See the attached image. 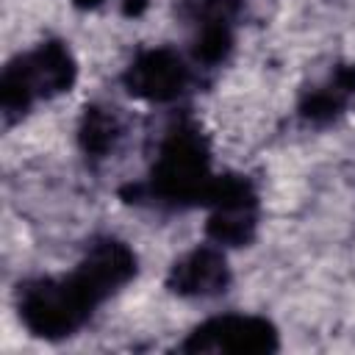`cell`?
<instances>
[{
  "instance_id": "obj_1",
  "label": "cell",
  "mask_w": 355,
  "mask_h": 355,
  "mask_svg": "<svg viewBox=\"0 0 355 355\" xmlns=\"http://www.w3.org/2000/svg\"><path fill=\"white\" fill-rule=\"evenodd\" d=\"M139 275L136 252L116 236L94 239L67 275L19 283V324L42 341H64L83 330L97 308Z\"/></svg>"
},
{
  "instance_id": "obj_2",
  "label": "cell",
  "mask_w": 355,
  "mask_h": 355,
  "mask_svg": "<svg viewBox=\"0 0 355 355\" xmlns=\"http://www.w3.org/2000/svg\"><path fill=\"white\" fill-rule=\"evenodd\" d=\"M211 144L191 116H178L161 136L144 180L119 189L122 200L158 208H205L216 186Z\"/></svg>"
},
{
  "instance_id": "obj_3",
  "label": "cell",
  "mask_w": 355,
  "mask_h": 355,
  "mask_svg": "<svg viewBox=\"0 0 355 355\" xmlns=\"http://www.w3.org/2000/svg\"><path fill=\"white\" fill-rule=\"evenodd\" d=\"M78 80V61L67 42L44 39L17 53L0 72V111L6 122L25 116L36 103L69 92Z\"/></svg>"
},
{
  "instance_id": "obj_4",
  "label": "cell",
  "mask_w": 355,
  "mask_h": 355,
  "mask_svg": "<svg viewBox=\"0 0 355 355\" xmlns=\"http://www.w3.org/2000/svg\"><path fill=\"white\" fill-rule=\"evenodd\" d=\"M205 208H208V219H205L208 241L219 244L222 250L252 244L258 233L261 202L255 183L247 175H236V172L219 175Z\"/></svg>"
},
{
  "instance_id": "obj_5",
  "label": "cell",
  "mask_w": 355,
  "mask_h": 355,
  "mask_svg": "<svg viewBox=\"0 0 355 355\" xmlns=\"http://www.w3.org/2000/svg\"><path fill=\"white\" fill-rule=\"evenodd\" d=\"M180 352H236L266 355L280 349L277 327L258 313H216L186 333L178 344Z\"/></svg>"
},
{
  "instance_id": "obj_6",
  "label": "cell",
  "mask_w": 355,
  "mask_h": 355,
  "mask_svg": "<svg viewBox=\"0 0 355 355\" xmlns=\"http://www.w3.org/2000/svg\"><path fill=\"white\" fill-rule=\"evenodd\" d=\"M189 80H191V69L186 58L166 44L141 47L122 72L125 92L136 100L155 105L175 103L189 89Z\"/></svg>"
},
{
  "instance_id": "obj_7",
  "label": "cell",
  "mask_w": 355,
  "mask_h": 355,
  "mask_svg": "<svg viewBox=\"0 0 355 355\" xmlns=\"http://www.w3.org/2000/svg\"><path fill=\"white\" fill-rule=\"evenodd\" d=\"M230 286L227 255L219 244H197L180 255L166 272V288L186 300H211L225 294Z\"/></svg>"
},
{
  "instance_id": "obj_8",
  "label": "cell",
  "mask_w": 355,
  "mask_h": 355,
  "mask_svg": "<svg viewBox=\"0 0 355 355\" xmlns=\"http://www.w3.org/2000/svg\"><path fill=\"white\" fill-rule=\"evenodd\" d=\"M352 97H355V64H341L324 83L302 94L300 116L311 125H327L349 105Z\"/></svg>"
},
{
  "instance_id": "obj_9",
  "label": "cell",
  "mask_w": 355,
  "mask_h": 355,
  "mask_svg": "<svg viewBox=\"0 0 355 355\" xmlns=\"http://www.w3.org/2000/svg\"><path fill=\"white\" fill-rule=\"evenodd\" d=\"M119 136H122V125L114 108L100 105V103H92L83 108L80 122H78V144L86 158L92 161L105 158L116 147Z\"/></svg>"
},
{
  "instance_id": "obj_10",
  "label": "cell",
  "mask_w": 355,
  "mask_h": 355,
  "mask_svg": "<svg viewBox=\"0 0 355 355\" xmlns=\"http://www.w3.org/2000/svg\"><path fill=\"white\" fill-rule=\"evenodd\" d=\"M105 0H72V6L75 8H83V11H89V8H97V6H103Z\"/></svg>"
}]
</instances>
